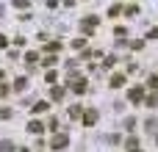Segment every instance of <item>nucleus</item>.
<instances>
[{
  "mask_svg": "<svg viewBox=\"0 0 158 152\" xmlns=\"http://www.w3.org/2000/svg\"><path fill=\"white\" fill-rule=\"evenodd\" d=\"M25 86H28V78H17V83H14V91H25Z\"/></svg>",
  "mask_w": 158,
  "mask_h": 152,
  "instance_id": "obj_11",
  "label": "nucleus"
},
{
  "mask_svg": "<svg viewBox=\"0 0 158 152\" xmlns=\"http://www.w3.org/2000/svg\"><path fill=\"white\" fill-rule=\"evenodd\" d=\"M56 64H58V55H53V53L47 58H42V66H56Z\"/></svg>",
  "mask_w": 158,
  "mask_h": 152,
  "instance_id": "obj_8",
  "label": "nucleus"
},
{
  "mask_svg": "<svg viewBox=\"0 0 158 152\" xmlns=\"http://www.w3.org/2000/svg\"><path fill=\"white\" fill-rule=\"evenodd\" d=\"M122 11H125V8H122V6H119V3H114V6H111V8H108V17H119V14H122Z\"/></svg>",
  "mask_w": 158,
  "mask_h": 152,
  "instance_id": "obj_10",
  "label": "nucleus"
},
{
  "mask_svg": "<svg viewBox=\"0 0 158 152\" xmlns=\"http://www.w3.org/2000/svg\"><path fill=\"white\" fill-rule=\"evenodd\" d=\"M36 58H39V53H33V50H31V53H25V61H28V66H31Z\"/></svg>",
  "mask_w": 158,
  "mask_h": 152,
  "instance_id": "obj_16",
  "label": "nucleus"
},
{
  "mask_svg": "<svg viewBox=\"0 0 158 152\" xmlns=\"http://www.w3.org/2000/svg\"><path fill=\"white\" fill-rule=\"evenodd\" d=\"M42 130H44V125H42V122H36V119L28 125V133H42Z\"/></svg>",
  "mask_w": 158,
  "mask_h": 152,
  "instance_id": "obj_9",
  "label": "nucleus"
},
{
  "mask_svg": "<svg viewBox=\"0 0 158 152\" xmlns=\"http://www.w3.org/2000/svg\"><path fill=\"white\" fill-rule=\"evenodd\" d=\"M0 47H8V36H3V33H0Z\"/></svg>",
  "mask_w": 158,
  "mask_h": 152,
  "instance_id": "obj_23",
  "label": "nucleus"
},
{
  "mask_svg": "<svg viewBox=\"0 0 158 152\" xmlns=\"http://www.w3.org/2000/svg\"><path fill=\"white\" fill-rule=\"evenodd\" d=\"M44 111H47V102H36L33 105V114H44Z\"/></svg>",
  "mask_w": 158,
  "mask_h": 152,
  "instance_id": "obj_17",
  "label": "nucleus"
},
{
  "mask_svg": "<svg viewBox=\"0 0 158 152\" xmlns=\"http://www.w3.org/2000/svg\"><path fill=\"white\" fill-rule=\"evenodd\" d=\"M11 3H14L17 8H28V6H31V0H11Z\"/></svg>",
  "mask_w": 158,
  "mask_h": 152,
  "instance_id": "obj_19",
  "label": "nucleus"
},
{
  "mask_svg": "<svg viewBox=\"0 0 158 152\" xmlns=\"http://www.w3.org/2000/svg\"><path fill=\"white\" fill-rule=\"evenodd\" d=\"M67 144H69V136H67V133H56V136H53V141H50V147H53V150H64Z\"/></svg>",
  "mask_w": 158,
  "mask_h": 152,
  "instance_id": "obj_3",
  "label": "nucleus"
},
{
  "mask_svg": "<svg viewBox=\"0 0 158 152\" xmlns=\"http://www.w3.org/2000/svg\"><path fill=\"white\" fill-rule=\"evenodd\" d=\"M64 91H67L64 86H56V83H53V89H50V97H53V100H61V97H64Z\"/></svg>",
  "mask_w": 158,
  "mask_h": 152,
  "instance_id": "obj_7",
  "label": "nucleus"
},
{
  "mask_svg": "<svg viewBox=\"0 0 158 152\" xmlns=\"http://www.w3.org/2000/svg\"><path fill=\"white\" fill-rule=\"evenodd\" d=\"M72 47H75V50H83V47H86V39H75Z\"/></svg>",
  "mask_w": 158,
  "mask_h": 152,
  "instance_id": "obj_18",
  "label": "nucleus"
},
{
  "mask_svg": "<svg viewBox=\"0 0 158 152\" xmlns=\"http://www.w3.org/2000/svg\"><path fill=\"white\" fill-rule=\"evenodd\" d=\"M144 105H147V108H156V105H158V97H156V94L144 97Z\"/></svg>",
  "mask_w": 158,
  "mask_h": 152,
  "instance_id": "obj_14",
  "label": "nucleus"
},
{
  "mask_svg": "<svg viewBox=\"0 0 158 152\" xmlns=\"http://www.w3.org/2000/svg\"><path fill=\"white\" fill-rule=\"evenodd\" d=\"M6 94H8V86H6V83H0V97H6Z\"/></svg>",
  "mask_w": 158,
  "mask_h": 152,
  "instance_id": "obj_22",
  "label": "nucleus"
},
{
  "mask_svg": "<svg viewBox=\"0 0 158 152\" xmlns=\"http://www.w3.org/2000/svg\"><path fill=\"white\" fill-rule=\"evenodd\" d=\"M44 80H47V83H50V86H53V83H56V80H58V72H56V69H50V72H47V75H44Z\"/></svg>",
  "mask_w": 158,
  "mask_h": 152,
  "instance_id": "obj_12",
  "label": "nucleus"
},
{
  "mask_svg": "<svg viewBox=\"0 0 158 152\" xmlns=\"http://www.w3.org/2000/svg\"><path fill=\"white\" fill-rule=\"evenodd\" d=\"M58 50H61V42H50L47 44V53H58Z\"/></svg>",
  "mask_w": 158,
  "mask_h": 152,
  "instance_id": "obj_15",
  "label": "nucleus"
},
{
  "mask_svg": "<svg viewBox=\"0 0 158 152\" xmlns=\"http://www.w3.org/2000/svg\"><path fill=\"white\" fill-rule=\"evenodd\" d=\"M94 122H97V111H94V108H86V111H83V125L92 127Z\"/></svg>",
  "mask_w": 158,
  "mask_h": 152,
  "instance_id": "obj_5",
  "label": "nucleus"
},
{
  "mask_svg": "<svg viewBox=\"0 0 158 152\" xmlns=\"http://www.w3.org/2000/svg\"><path fill=\"white\" fill-rule=\"evenodd\" d=\"M75 94H83L86 91V78H69V83H67Z\"/></svg>",
  "mask_w": 158,
  "mask_h": 152,
  "instance_id": "obj_2",
  "label": "nucleus"
},
{
  "mask_svg": "<svg viewBox=\"0 0 158 152\" xmlns=\"http://www.w3.org/2000/svg\"><path fill=\"white\" fill-rule=\"evenodd\" d=\"M69 116H72V119L83 116V108H81V105H72V108H69Z\"/></svg>",
  "mask_w": 158,
  "mask_h": 152,
  "instance_id": "obj_13",
  "label": "nucleus"
},
{
  "mask_svg": "<svg viewBox=\"0 0 158 152\" xmlns=\"http://www.w3.org/2000/svg\"><path fill=\"white\" fill-rule=\"evenodd\" d=\"M125 14H128V17H136V14H139V8H136V6H128V8H125Z\"/></svg>",
  "mask_w": 158,
  "mask_h": 152,
  "instance_id": "obj_20",
  "label": "nucleus"
},
{
  "mask_svg": "<svg viewBox=\"0 0 158 152\" xmlns=\"http://www.w3.org/2000/svg\"><path fill=\"white\" fill-rule=\"evenodd\" d=\"M22 152H28V150H22Z\"/></svg>",
  "mask_w": 158,
  "mask_h": 152,
  "instance_id": "obj_24",
  "label": "nucleus"
},
{
  "mask_svg": "<svg viewBox=\"0 0 158 152\" xmlns=\"http://www.w3.org/2000/svg\"><path fill=\"white\" fill-rule=\"evenodd\" d=\"M97 25H100V19H97V17H86V19L81 22V30H83V33L89 36V33H92V30H94Z\"/></svg>",
  "mask_w": 158,
  "mask_h": 152,
  "instance_id": "obj_4",
  "label": "nucleus"
},
{
  "mask_svg": "<svg viewBox=\"0 0 158 152\" xmlns=\"http://www.w3.org/2000/svg\"><path fill=\"white\" fill-rule=\"evenodd\" d=\"M128 100H131L133 105H142V102H144V89H142V86H133V89L128 91Z\"/></svg>",
  "mask_w": 158,
  "mask_h": 152,
  "instance_id": "obj_1",
  "label": "nucleus"
},
{
  "mask_svg": "<svg viewBox=\"0 0 158 152\" xmlns=\"http://www.w3.org/2000/svg\"><path fill=\"white\" fill-rule=\"evenodd\" d=\"M108 86H111V89L125 86V75H122V72H114V75H111V80H108Z\"/></svg>",
  "mask_w": 158,
  "mask_h": 152,
  "instance_id": "obj_6",
  "label": "nucleus"
},
{
  "mask_svg": "<svg viewBox=\"0 0 158 152\" xmlns=\"http://www.w3.org/2000/svg\"><path fill=\"white\" fill-rule=\"evenodd\" d=\"M147 86H150V89H158V78H156V75H153V78H147Z\"/></svg>",
  "mask_w": 158,
  "mask_h": 152,
  "instance_id": "obj_21",
  "label": "nucleus"
}]
</instances>
